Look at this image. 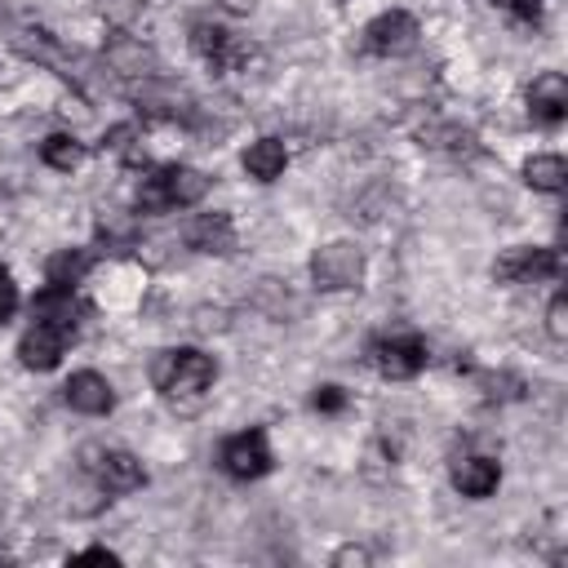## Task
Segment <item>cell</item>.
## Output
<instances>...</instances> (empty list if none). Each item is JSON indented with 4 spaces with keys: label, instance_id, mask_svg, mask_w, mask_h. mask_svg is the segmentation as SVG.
Listing matches in <instances>:
<instances>
[{
    "label": "cell",
    "instance_id": "6da1fadb",
    "mask_svg": "<svg viewBox=\"0 0 568 568\" xmlns=\"http://www.w3.org/2000/svg\"><path fill=\"white\" fill-rule=\"evenodd\" d=\"M213 377H217L213 355H204L195 346H173V351H160L151 359V382L169 399H195L213 386Z\"/></svg>",
    "mask_w": 568,
    "mask_h": 568
},
{
    "label": "cell",
    "instance_id": "7a4b0ae2",
    "mask_svg": "<svg viewBox=\"0 0 568 568\" xmlns=\"http://www.w3.org/2000/svg\"><path fill=\"white\" fill-rule=\"evenodd\" d=\"M204 191H209V178L200 169H191V164H164V169H155L142 182L138 209H146V213H155V209H191V204L204 200Z\"/></svg>",
    "mask_w": 568,
    "mask_h": 568
},
{
    "label": "cell",
    "instance_id": "3957f363",
    "mask_svg": "<svg viewBox=\"0 0 568 568\" xmlns=\"http://www.w3.org/2000/svg\"><path fill=\"white\" fill-rule=\"evenodd\" d=\"M359 275H364V248L351 244V240H333V244L315 248V257H311V280H315V288H324V293L355 288Z\"/></svg>",
    "mask_w": 568,
    "mask_h": 568
},
{
    "label": "cell",
    "instance_id": "277c9868",
    "mask_svg": "<svg viewBox=\"0 0 568 568\" xmlns=\"http://www.w3.org/2000/svg\"><path fill=\"white\" fill-rule=\"evenodd\" d=\"M84 470L98 479L102 493H115V497L146 484L142 462L133 453H124V448H84Z\"/></svg>",
    "mask_w": 568,
    "mask_h": 568
},
{
    "label": "cell",
    "instance_id": "5b68a950",
    "mask_svg": "<svg viewBox=\"0 0 568 568\" xmlns=\"http://www.w3.org/2000/svg\"><path fill=\"white\" fill-rule=\"evenodd\" d=\"M564 257L559 248H541V244H515L493 262V280L497 284H524V280H546L559 275Z\"/></svg>",
    "mask_w": 568,
    "mask_h": 568
},
{
    "label": "cell",
    "instance_id": "8992f818",
    "mask_svg": "<svg viewBox=\"0 0 568 568\" xmlns=\"http://www.w3.org/2000/svg\"><path fill=\"white\" fill-rule=\"evenodd\" d=\"M417 18L404 13V9H390V13H377L368 27H364V49L377 53V58H399V53H413L417 49Z\"/></svg>",
    "mask_w": 568,
    "mask_h": 568
},
{
    "label": "cell",
    "instance_id": "52a82bcc",
    "mask_svg": "<svg viewBox=\"0 0 568 568\" xmlns=\"http://www.w3.org/2000/svg\"><path fill=\"white\" fill-rule=\"evenodd\" d=\"M368 359H373V368L382 377L408 382V377H417L426 368V342L422 337H382V342H373Z\"/></svg>",
    "mask_w": 568,
    "mask_h": 568
},
{
    "label": "cell",
    "instance_id": "ba28073f",
    "mask_svg": "<svg viewBox=\"0 0 568 568\" xmlns=\"http://www.w3.org/2000/svg\"><path fill=\"white\" fill-rule=\"evenodd\" d=\"M217 457H222V470H226L231 479H262V475L271 470V444H266L262 430H240V435H231Z\"/></svg>",
    "mask_w": 568,
    "mask_h": 568
},
{
    "label": "cell",
    "instance_id": "9c48e42d",
    "mask_svg": "<svg viewBox=\"0 0 568 568\" xmlns=\"http://www.w3.org/2000/svg\"><path fill=\"white\" fill-rule=\"evenodd\" d=\"M528 115L537 124H546V129L568 115V80H564V71H541L528 84Z\"/></svg>",
    "mask_w": 568,
    "mask_h": 568
},
{
    "label": "cell",
    "instance_id": "30bf717a",
    "mask_svg": "<svg viewBox=\"0 0 568 568\" xmlns=\"http://www.w3.org/2000/svg\"><path fill=\"white\" fill-rule=\"evenodd\" d=\"M62 395H67V404H71L75 413H84V417H102V413H111V404H115L111 382H106L102 373H93V368L71 373L67 386H62Z\"/></svg>",
    "mask_w": 568,
    "mask_h": 568
},
{
    "label": "cell",
    "instance_id": "8fae6325",
    "mask_svg": "<svg viewBox=\"0 0 568 568\" xmlns=\"http://www.w3.org/2000/svg\"><path fill=\"white\" fill-rule=\"evenodd\" d=\"M191 49H195L213 71H231V67L244 58V44H240L226 27H217V22H195V27H191Z\"/></svg>",
    "mask_w": 568,
    "mask_h": 568
},
{
    "label": "cell",
    "instance_id": "7c38bea8",
    "mask_svg": "<svg viewBox=\"0 0 568 568\" xmlns=\"http://www.w3.org/2000/svg\"><path fill=\"white\" fill-rule=\"evenodd\" d=\"M497 484H501V466L493 462V457H484V453H466V457H457L453 462V488L462 493V497H488V493H497Z\"/></svg>",
    "mask_w": 568,
    "mask_h": 568
},
{
    "label": "cell",
    "instance_id": "4fadbf2b",
    "mask_svg": "<svg viewBox=\"0 0 568 568\" xmlns=\"http://www.w3.org/2000/svg\"><path fill=\"white\" fill-rule=\"evenodd\" d=\"M186 244L195 248V253H231L235 248V222H231V213H200V217H191L186 222Z\"/></svg>",
    "mask_w": 568,
    "mask_h": 568
},
{
    "label": "cell",
    "instance_id": "5bb4252c",
    "mask_svg": "<svg viewBox=\"0 0 568 568\" xmlns=\"http://www.w3.org/2000/svg\"><path fill=\"white\" fill-rule=\"evenodd\" d=\"M284 164H288V146L280 138H257L244 151V173L257 178V182H275L284 173Z\"/></svg>",
    "mask_w": 568,
    "mask_h": 568
},
{
    "label": "cell",
    "instance_id": "9a60e30c",
    "mask_svg": "<svg viewBox=\"0 0 568 568\" xmlns=\"http://www.w3.org/2000/svg\"><path fill=\"white\" fill-rule=\"evenodd\" d=\"M524 182H528L532 191L559 195V191L568 186V164H564V155H532V160L524 164Z\"/></svg>",
    "mask_w": 568,
    "mask_h": 568
},
{
    "label": "cell",
    "instance_id": "2e32d148",
    "mask_svg": "<svg viewBox=\"0 0 568 568\" xmlns=\"http://www.w3.org/2000/svg\"><path fill=\"white\" fill-rule=\"evenodd\" d=\"M89 266H93V257H89L84 248H62V253L49 257L44 280H49V288H75V284L84 280Z\"/></svg>",
    "mask_w": 568,
    "mask_h": 568
},
{
    "label": "cell",
    "instance_id": "e0dca14e",
    "mask_svg": "<svg viewBox=\"0 0 568 568\" xmlns=\"http://www.w3.org/2000/svg\"><path fill=\"white\" fill-rule=\"evenodd\" d=\"M106 62H111L115 71H124V75H146V71L155 67V53H151L146 44L129 40V36H115V40L106 44Z\"/></svg>",
    "mask_w": 568,
    "mask_h": 568
},
{
    "label": "cell",
    "instance_id": "ac0fdd59",
    "mask_svg": "<svg viewBox=\"0 0 568 568\" xmlns=\"http://www.w3.org/2000/svg\"><path fill=\"white\" fill-rule=\"evenodd\" d=\"M40 160H44L49 169H58V173H71V169L84 164V142L71 138V133H49V138L40 142Z\"/></svg>",
    "mask_w": 568,
    "mask_h": 568
},
{
    "label": "cell",
    "instance_id": "d6986e66",
    "mask_svg": "<svg viewBox=\"0 0 568 568\" xmlns=\"http://www.w3.org/2000/svg\"><path fill=\"white\" fill-rule=\"evenodd\" d=\"M133 138H138V129H133V124H115V129L102 138V151H111V155H120V160L138 164V160H142V151L133 146Z\"/></svg>",
    "mask_w": 568,
    "mask_h": 568
},
{
    "label": "cell",
    "instance_id": "ffe728a7",
    "mask_svg": "<svg viewBox=\"0 0 568 568\" xmlns=\"http://www.w3.org/2000/svg\"><path fill=\"white\" fill-rule=\"evenodd\" d=\"M546 333H550L555 342L568 337V293H564V288H559V293L550 297V306H546Z\"/></svg>",
    "mask_w": 568,
    "mask_h": 568
},
{
    "label": "cell",
    "instance_id": "44dd1931",
    "mask_svg": "<svg viewBox=\"0 0 568 568\" xmlns=\"http://www.w3.org/2000/svg\"><path fill=\"white\" fill-rule=\"evenodd\" d=\"M311 408H315V413H342V408H346V390H342V386H320V390L311 395Z\"/></svg>",
    "mask_w": 568,
    "mask_h": 568
},
{
    "label": "cell",
    "instance_id": "7402d4cb",
    "mask_svg": "<svg viewBox=\"0 0 568 568\" xmlns=\"http://www.w3.org/2000/svg\"><path fill=\"white\" fill-rule=\"evenodd\" d=\"M497 9H506L510 18H519V22H537L541 18V0H493Z\"/></svg>",
    "mask_w": 568,
    "mask_h": 568
},
{
    "label": "cell",
    "instance_id": "603a6c76",
    "mask_svg": "<svg viewBox=\"0 0 568 568\" xmlns=\"http://www.w3.org/2000/svg\"><path fill=\"white\" fill-rule=\"evenodd\" d=\"M13 311H18V284H13V275L0 266V324H4Z\"/></svg>",
    "mask_w": 568,
    "mask_h": 568
},
{
    "label": "cell",
    "instance_id": "cb8c5ba5",
    "mask_svg": "<svg viewBox=\"0 0 568 568\" xmlns=\"http://www.w3.org/2000/svg\"><path fill=\"white\" fill-rule=\"evenodd\" d=\"M368 559V550H359V546H346V550H337V559L333 564H364Z\"/></svg>",
    "mask_w": 568,
    "mask_h": 568
},
{
    "label": "cell",
    "instance_id": "d4e9b609",
    "mask_svg": "<svg viewBox=\"0 0 568 568\" xmlns=\"http://www.w3.org/2000/svg\"><path fill=\"white\" fill-rule=\"evenodd\" d=\"M75 559H111V564H115L120 555H115V550H106V546H89V550H80Z\"/></svg>",
    "mask_w": 568,
    "mask_h": 568
},
{
    "label": "cell",
    "instance_id": "484cf974",
    "mask_svg": "<svg viewBox=\"0 0 568 568\" xmlns=\"http://www.w3.org/2000/svg\"><path fill=\"white\" fill-rule=\"evenodd\" d=\"M222 9H226V13H253L257 0H222Z\"/></svg>",
    "mask_w": 568,
    "mask_h": 568
}]
</instances>
